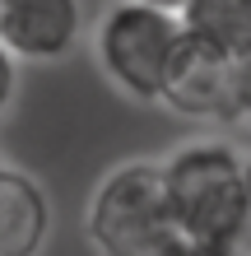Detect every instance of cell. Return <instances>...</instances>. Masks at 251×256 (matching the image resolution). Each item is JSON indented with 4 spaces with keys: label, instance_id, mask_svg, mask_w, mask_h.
<instances>
[{
    "label": "cell",
    "instance_id": "3957f363",
    "mask_svg": "<svg viewBox=\"0 0 251 256\" xmlns=\"http://www.w3.org/2000/svg\"><path fill=\"white\" fill-rule=\"evenodd\" d=\"M186 42V28L177 14L135 5V0H116V5L98 19L93 52L102 74L121 88V94L140 102H163L172 61Z\"/></svg>",
    "mask_w": 251,
    "mask_h": 256
},
{
    "label": "cell",
    "instance_id": "ba28073f",
    "mask_svg": "<svg viewBox=\"0 0 251 256\" xmlns=\"http://www.w3.org/2000/svg\"><path fill=\"white\" fill-rule=\"evenodd\" d=\"M233 122L251 126V52L233 66Z\"/></svg>",
    "mask_w": 251,
    "mask_h": 256
},
{
    "label": "cell",
    "instance_id": "9c48e42d",
    "mask_svg": "<svg viewBox=\"0 0 251 256\" xmlns=\"http://www.w3.org/2000/svg\"><path fill=\"white\" fill-rule=\"evenodd\" d=\"M14 94H19V61H14V56L0 47V116L9 112Z\"/></svg>",
    "mask_w": 251,
    "mask_h": 256
},
{
    "label": "cell",
    "instance_id": "6da1fadb",
    "mask_svg": "<svg viewBox=\"0 0 251 256\" xmlns=\"http://www.w3.org/2000/svg\"><path fill=\"white\" fill-rule=\"evenodd\" d=\"M163 186L177 238L219 256H251L247 154L228 140H191L163 158Z\"/></svg>",
    "mask_w": 251,
    "mask_h": 256
},
{
    "label": "cell",
    "instance_id": "7a4b0ae2",
    "mask_svg": "<svg viewBox=\"0 0 251 256\" xmlns=\"http://www.w3.org/2000/svg\"><path fill=\"white\" fill-rule=\"evenodd\" d=\"M84 233L102 256H168V247L177 242V224L168 210L163 163H116L84 205Z\"/></svg>",
    "mask_w": 251,
    "mask_h": 256
},
{
    "label": "cell",
    "instance_id": "7c38bea8",
    "mask_svg": "<svg viewBox=\"0 0 251 256\" xmlns=\"http://www.w3.org/2000/svg\"><path fill=\"white\" fill-rule=\"evenodd\" d=\"M0 168H5V163H0Z\"/></svg>",
    "mask_w": 251,
    "mask_h": 256
},
{
    "label": "cell",
    "instance_id": "8fae6325",
    "mask_svg": "<svg viewBox=\"0 0 251 256\" xmlns=\"http://www.w3.org/2000/svg\"><path fill=\"white\" fill-rule=\"evenodd\" d=\"M135 5H149V10H163V14H177V19H182V10L191 0H135Z\"/></svg>",
    "mask_w": 251,
    "mask_h": 256
},
{
    "label": "cell",
    "instance_id": "8992f818",
    "mask_svg": "<svg viewBox=\"0 0 251 256\" xmlns=\"http://www.w3.org/2000/svg\"><path fill=\"white\" fill-rule=\"evenodd\" d=\"M51 233V200L28 172L0 168V256H37Z\"/></svg>",
    "mask_w": 251,
    "mask_h": 256
},
{
    "label": "cell",
    "instance_id": "52a82bcc",
    "mask_svg": "<svg viewBox=\"0 0 251 256\" xmlns=\"http://www.w3.org/2000/svg\"><path fill=\"white\" fill-rule=\"evenodd\" d=\"M182 28L191 42H205L228 61L251 52V0H191L182 10Z\"/></svg>",
    "mask_w": 251,
    "mask_h": 256
},
{
    "label": "cell",
    "instance_id": "30bf717a",
    "mask_svg": "<svg viewBox=\"0 0 251 256\" xmlns=\"http://www.w3.org/2000/svg\"><path fill=\"white\" fill-rule=\"evenodd\" d=\"M168 256H219L210 247H200V242H186V238H177V242L168 247Z\"/></svg>",
    "mask_w": 251,
    "mask_h": 256
},
{
    "label": "cell",
    "instance_id": "5b68a950",
    "mask_svg": "<svg viewBox=\"0 0 251 256\" xmlns=\"http://www.w3.org/2000/svg\"><path fill=\"white\" fill-rule=\"evenodd\" d=\"M233 66L238 61L186 38L172 61L163 102L182 116H196V122H233Z\"/></svg>",
    "mask_w": 251,
    "mask_h": 256
},
{
    "label": "cell",
    "instance_id": "277c9868",
    "mask_svg": "<svg viewBox=\"0 0 251 256\" xmlns=\"http://www.w3.org/2000/svg\"><path fill=\"white\" fill-rule=\"evenodd\" d=\"M84 38L79 0H0V47L14 61H61Z\"/></svg>",
    "mask_w": 251,
    "mask_h": 256
}]
</instances>
